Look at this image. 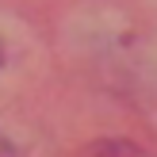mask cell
Instances as JSON below:
<instances>
[{
    "label": "cell",
    "mask_w": 157,
    "mask_h": 157,
    "mask_svg": "<svg viewBox=\"0 0 157 157\" xmlns=\"http://www.w3.org/2000/svg\"><path fill=\"white\" fill-rule=\"evenodd\" d=\"M81 157H142L130 142H115V138H104V142H92Z\"/></svg>",
    "instance_id": "obj_1"
},
{
    "label": "cell",
    "mask_w": 157,
    "mask_h": 157,
    "mask_svg": "<svg viewBox=\"0 0 157 157\" xmlns=\"http://www.w3.org/2000/svg\"><path fill=\"white\" fill-rule=\"evenodd\" d=\"M0 157H15V150H12V146L4 142V138H0Z\"/></svg>",
    "instance_id": "obj_2"
},
{
    "label": "cell",
    "mask_w": 157,
    "mask_h": 157,
    "mask_svg": "<svg viewBox=\"0 0 157 157\" xmlns=\"http://www.w3.org/2000/svg\"><path fill=\"white\" fill-rule=\"evenodd\" d=\"M0 61H4V54H0Z\"/></svg>",
    "instance_id": "obj_3"
}]
</instances>
